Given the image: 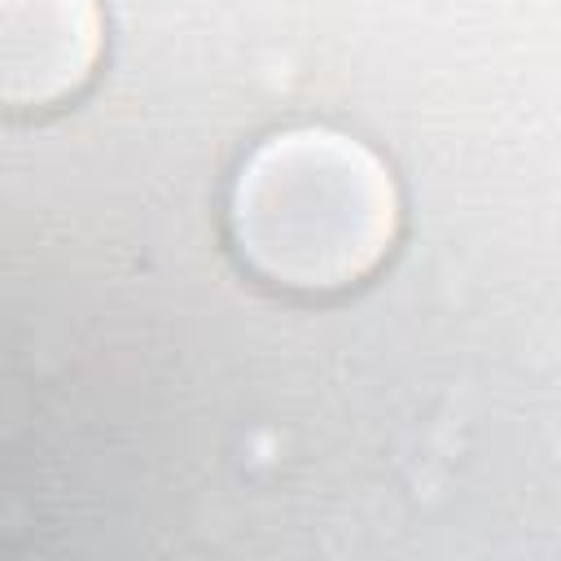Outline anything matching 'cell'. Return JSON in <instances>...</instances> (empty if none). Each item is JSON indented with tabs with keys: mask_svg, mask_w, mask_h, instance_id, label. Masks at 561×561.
I'll list each match as a JSON object with an SVG mask.
<instances>
[{
	"mask_svg": "<svg viewBox=\"0 0 561 561\" xmlns=\"http://www.w3.org/2000/svg\"><path fill=\"white\" fill-rule=\"evenodd\" d=\"M101 57L96 0H0V114H48L79 101Z\"/></svg>",
	"mask_w": 561,
	"mask_h": 561,
	"instance_id": "2",
	"label": "cell"
},
{
	"mask_svg": "<svg viewBox=\"0 0 561 561\" xmlns=\"http://www.w3.org/2000/svg\"><path fill=\"white\" fill-rule=\"evenodd\" d=\"M403 232L394 171L333 127H285L259 140L228 193V241L250 276L285 294L364 285Z\"/></svg>",
	"mask_w": 561,
	"mask_h": 561,
	"instance_id": "1",
	"label": "cell"
}]
</instances>
